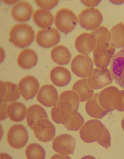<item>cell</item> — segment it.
Segmentation results:
<instances>
[{"label":"cell","instance_id":"1","mask_svg":"<svg viewBox=\"0 0 124 159\" xmlns=\"http://www.w3.org/2000/svg\"><path fill=\"white\" fill-rule=\"evenodd\" d=\"M35 38V32L30 25L21 24L15 25L9 34V41L18 48H24L30 46Z\"/></svg>","mask_w":124,"mask_h":159},{"label":"cell","instance_id":"2","mask_svg":"<svg viewBox=\"0 0 124 159\" xmlns=\"http://www.w3.org/2000/svg\"><path fill=\"white\" fill-rule=\"evenodd\" d=\"M105 127L99 120H89L85 123L80 130V137L87 143L98 142L104 133Z\"/></svg>","mask_w":124,"mask_h":159},{"label":"cell","instance_id":"3","mask_svg":"<svg viewBox=\"0 0 124 159\" xmlns=\"http://www.w3.org/2000/svg\"><path fill=\"white\" fill-rule=\"evenodd\" d=\"M78 19L71 10L63 8L59 10L55 15V24L59 30L65 34L73 31L77 26Z\"/></svg>","mask_w":124,"mask_h":159},{"label":"cell","instance_id":"4","mask_svg":"<svg viewBox=\"0 0 124 159\" xmlns=\"http://www.w3.org/2000/svg\"><path fill=\"white\" fill-rule=\"evenodd\" d=\"M79 22L83 29L94 30L100 27L103 20V15L99 9L92 7L83 10L78 17Z\"/></svg>","mask_w":124,"mask_h":159},{"label":"cell","instance_id":"5","mask_svg":"<svg viewBox=\"0 0 124 159\" xmlns=\"http://www.w3.org/2000/svg\"><path fill=\"white\" fill-rule=\"evenodd\" d=\"M28 137L26 128L21 124H17L12 125L10 128L7 139L10 147L15 149H20L26 145Z\"/></svg>","mask_w":124,"mask_h":159},{"label":"cell","instance_id":"6","mask_svg":"<svg viewBox=\"0 0 124 159\" xmlns=\"http://www.w3.org/2000/svg\"><path fill=\"white\" fill-rule=\"evenodd\" d=\"M93 62L89 56L79 55L72 60L71 70L75 75L80 78L88 77L93 70Z\"/></svg>","mask_w":124,"mask_h":159},{"label":"cell","instance_id":"7","mask_svg":"<svg viewBox=\"0 0 124 159\" xmlns=\"http://www.w3.org/2000/svg\"><path fill=\"white\" fill-rule=\"evenodd\" d=\"M87 80L89 85L93 89L104 88L113 81L110 71L107 68L94 69Z\"/></svg>","mask_w":124,"mask_h":159},{"label":"cell","instance_id":"8","mask_svg":"<svg viewBox=\"0 0 124 159\" xmlns=\"http://www.w3.org/2000/svg\"><path fill=\"white\" fill-rule=\"evenodd\" d=\"M110 70L113 80L124 89V48L113 56L111 61Z\"/></svg>","mask_w":124,"mask_h":159},{"label":"cell","instance_id":"9","mask_svg":"<svg viewBox=\"0 0 124 159\" xmlns=\"http://www.w3.org/2000/svg\"><path fill=\"white\" fill-rule=\"evenodd\" d=\"M120 91L116 87H109L99 94V101L103 108L107 112L116 110L119 98Z\"/></svg>","mask_w":124,"mask_h":159},{"label":"cell","instance_id":"10","mask_svg":"<svg viewBox=\"0 0 124 159\" xmlns=\"http://www.w3.org/2000/svg\"><path fill=\"white\" fill-rule=\"evenodd\" d=\"M61 35L58 30L49 28L38 31L36 36L37 44L44 48H50L60 42Z\"/></svg>","mask_w":124,"mask_h":159},{"label":"cell","instance_id":"11","mask_svg":"<svg viewBox=\"0 0 124 159\" xmlns=\"http://www.w3.org/2000/svg\"><path fill=\"white\" fill-rule=\"evenodd\" d=\"M76 142L74 138L67 134L58 136L54 139L52 143L53 150L64 156L73 154Z\"/></svg>","mask_w":124,"mask_h":159},{"label":"cell","instance_id":"12","mask_svg":"<svg viewBox=\"0 0 124 159\" xmlns=\"http://www.w3.org/2000/svg\"><path fill=\"white\" fill-rule=\"evenodd\" d=\"M79 102V97L75 92L67 91L63 92L59 96L58 106L61 110L74 114L78 111Z\"/></svg>","mask_w":124,"mask_h":159},{"label":"cell","instance_id":"13","mask_svg":"<svg viewBox=\"0 0 124 159\" xmlns=\"http://www.w3.org/2000/svg\"><path fill=\"white\" fill-rule=\"evenodd\" d=\"M33 130L36 138L43 143L50 142L55 135V128L48 119L40 120L35 125Z\"/></svg>","mask_w":124,"mask_h":159},{"label":"cell","instance_id":"14","mask_svg":"<svg viewBox=\"0 0 124 159\" xmlns=\"http://www.w3.org/2000/svg\"><path fill=\"white\" fill-rule=\"evenodd\" d=\"M39 87L40 84L37 79L31 75L25 76L21 80L18 84L20 93L26 101L34 98Z\"/></svg>","mask_w":124,"mask_h":159},{"label":"cell","instance_id":"15","mask_svg":"<svg viewBox=\"0 0 124 159\" xmlns=\"http://www.w3.org/2000/svg\"><path fill=\"white\" fill-rule=\"evenodd\" d=\"M37 99L45 107L56 106L58 99V92L52 84H45L41 87L38 94Z\"/></svg>","mask_w":124,"mask_h":159},{"label":"cell","instance_id":"16","mask_svg":"<svg viewBox=\"0 0 124 159\" xmlns=\"http://www.w3.org/2000/svg\"><path fill=\"white\" fill-rule=\"evenodd\" d=\"M75 45L79 53L87 56L95 50L96 40L91 33H84L77 37Z\"/></svg>","mask_w":124,"mask_h":159},{"label":"cell","instance_id":"17","mask_svg":"<svg viewBox=\"0 0 124 159\" xmlns=\"http://www.w3.org/2000/svg\"><path fill=\"white\" fill-rule=\"evenodd\" d=\"M32 12V6L29 2L21 1L12 7L11 15L18 22H26L30 20Z\"/></svg>","mask_w":124,"mask_h":159},{"label":"cell","instance_id":"18","mask_svg":"<svg viewBox=\"0 0 124 159\" xmlns=\"http://www.w3.org/2000/svg\"><path fill=\"white\" fill-rule=\"evenodd\" d=\"M61 124H63L69 130H78L83 125L84 120L78 112L71 114L66 111L62 112L60 118Z\"/></svg>","mask_w":124,"mask_h":159},{"label":"cell","instance_id":"19","mask_svg":"<svg viewBox=\"0 0 124 159\" xmlns=\"http://www.w3.org/2000/svg\"><path fill=\"white\" fill-rule=\"evenodd\" d=\"M50 78L52 83L57 86L63 87L68 85L71 80V75L68 69L61 66L54 68L50 72Z\"/></svg>","mask_w":124,"mask_h":159},{"label":"cell","instance_id":"20","mask_svg":"<svg viewBox=\"0 0 124 159\" xmlns=\"http://www.w3.org/2000/svg\"><path fill=\"white\" fill-rule=\"evenodd\" d=\"M20 94L16 84L1 81V102H11L19 99Z\"/></svg>","mask_w":124,"mask_h":159},{"label":"cell","instance_id":"21","mask_svg":"<svg viewBox=\"0 0 124 159\" xmlns=\"http://www.w3.org/2000/svg\"><path fill=\"white\" fill-rule=\"evenodd\" d=\"M91 33L96 40V47L94 51H102L107 49L110 45L111 38L110 32L107 28L100 26L93 30Z\"/></svg>","mask_w":124,"mask_h":159},{"label":"cell","instance_id":"22","mask_svg":"<svg viewBox=\"0 0 124 159\" xmlns=\"http://www.w3.org/2000/svg\"><path fill=\"white\" fill-rule=\"evenodd\" d=\"M115 52V48L110 44L107 49L102 51H93V61L97 67L107 68Z\"/></svg>","mask_w":124,"mask_h":159},{"label":"cell","instance_id":"23","mask_svg":"<svg viewBox=\"0 0 124 159\" xmlns=\"http://www.w3.org/2000/svg\"><path fill=\"white\" fill-rule=\"evenodd\" d=\"M48 119V116L45 110L39 105L31 106L27 110L26 121L28 126L32 130L35 125L41 120Z\"/></svg>","mask_w":124,"mask_h":159},{"label":"cell","instance_id":"24","mask_svg":"<svg viewBox=\"0 0 124 159\" xmlns=\"http://www.w3.org/2000/svg\"><path fill=\"white\" fill-rule=\"evenodd\" d=\"M38 61V56L35 51L27 48L19 53L17 58V63L23 69H30L34 67Z\"/></svg>","mask_w":124,"mask_h":159},{"label":"cell","instance_id":"25","mask_svg":"<svg viewBox=\"0 0 124 159\" xmlns=\"http://www.w3.org/2000/svg\"><path fill=\"white\" fill-rule=\"evenodd\" d=\"M72 89L78 95L80 102L88 101L94 95V89L90 87L87 79H80L75 83Z\"/></svg>","mask_w":124,"mask_h":159},{"label":"cell","instance_id":"26","mask_svg":"<svg viewBox=\"0 0 124 159\" xmlns=\"http://www.w3.org/2000/svg\"><path fill=\"white\" fill-rule=\"evenodd\" d=\"M99 93L95 94L87 102L86 111L90 117L101 119L104 117L108 112L103 109L99 101Z\"/></svg>","mask_w":124,"mask_h":159},{"label":"cell","instance_id":"27","mask_svg":"<svg viewBox=\"0 0 124 159\" xmlns=\"http://www.w3.org/2000/svg\"><path fill=\"white\" fill-rule=\"evenodd\" d=\"M33 19L35 24L42 29H48L53 24V15L48 10L38 9L36 10L33 15Z\"/></svg>","mask_w":124,"mask_h":159},{"label":"cell","instance_id":"28","mask_svg":"<svg viewBox=\"0 0 124 159\" xmlns=\"http://www.w3.org/2000/svg\"><path fill=\"white\" fill-rule=\"evenodd\" d=\"M26 112V107L21 102H12L7 107V115L10 119L15 122H20L24 120Z\"/></svg>","mask_w":124,"mask_h":159},{"label":"cell","instance_id":"29","mask_svg":"<svg viewBox=\"0 0 124 159\" xmlns=\"http://www.w3.org/2000/svg\"><path fill=\"white\" fill-rule=\"evenodd\" d=\"M51 56L54 62L60 65H68L71 58L70 51L66 47L61 45L54 48L51 51Z\"/></svg>","mask_w":124,"mask_h":159},{"label":"cell","instance_id":"30","mask_svg":"<svg viewBox=\"0 0 124 159\" xmlns=\"http://www.w3.org/2000/svg\"><path fill=\"white\" fill-rule=\"evenodd\" d=\"M110 45L116 48H124V24L118 23L113 27L110 32Z\"/></svg>","mask_w":124,"mask_h":159},{"label":"cell","instance_id":"31","mask_svg":"<svg viewBox=\"0 0 124 159\" xmlns=\"http://www.w3.org/2000/svg\"><path fill=\"white\" fill-rule=\"evenodd\" d=\"M26 155L28 159H45L46 153L42 146L37 143H32L27 147Z\"/></svg>","mask_w":124,"mask_h":159},{"label":"cell","instance_id":"32","mask_svg":"<svg viewBox=\"0 0 124 159\" xmlns=\"http://www.w3.org/2000/svg\"><path fill=\"white\" fill-rule=\"evenodd\" d=\"M111 140V138L110 133L107 128L105 127L104 133L97 142L103 147L108 148L110 147Z\"/></svg>","mask_w":124,"mask_h":159},{"label":"cell","instance_id":"33","mask_svg":"<svg viewBox=\"0 0 124 159\" xmlns=\"http://www.w3.org/2000/svg\"><path fill=\"white\" fill-rule=\"evenodd\" d=\"M38 6L45 9L51 10L55 7L59 2V1H36Z\"/></svg>","mask_w":124,"mask_h":159},{"label":"cell","instance_id":"34","mask_svg":"<svg viewBox=\"0 0 124 159\" xmlns=\"http://www.w3.org/2000/svg\"><path fill=\"white\" fill-rule=\"evenodd\" d=\"M116 110L119 111H124V90L120 91L119 99Z\"/></svg>","mask_w":124,"mask_h":159},{"label":"cell","instance_id":"35","mask_svg":"<svg viewBox=\"0 0 124 159\" xmlns=\"http://www.w3.org/2000/svg\"><path fill=\"white\" fill-rule=\"evenodd\" d=\"M7 105L6 102H1V120H5L7 117Z\"/></svg>","mask_w":124,"mask_h":159},{"label":"cell","instance_id":"36","mask_svg":"<svg viewBox=\"0 0 124 159\" xmlns=\"http://www.w3.org/2000/svg\"><path fill=\"white\" fill-rule=\"evenodd\" d=\"M81 2L87 7H91L97 6L100 4L101 1H81Z\"/></svg>","mask_w":124,"mask_h":159},{"label":"cell","instance_id":"37","mask_svg":"<svg viewBox=\"0 0 124 159\" xmlns=\"http://www.w3.org/2000/svg\"><path fill=\"white\" fill-rule=\"evenodd\" d=\"M111 2H112V3L115 4H121L124 3V1H110Z\"/></svg>","mask_w":124,"mask_h":159},{"label":"cell","instance_id":"38","mask_svg":"<svg viewBox=\"0 0 124 159\" xmlns=\"http://www.w3.org/2000/svg\"><path fill=\"white\" fill-rule=\"evenodd\" d=\"M121 126H122V127L123 130L124 131V117L123 120H122V121H121Z\"/></svg>","mask_w":124,"mask_h":159}]
</instances>
